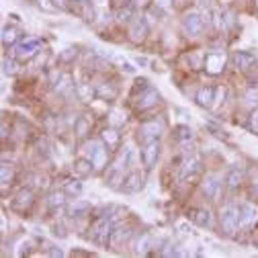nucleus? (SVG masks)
<instances>
[{
  "instance_id": "nucleus-1",
  "label": "nucleus",
  "mask_w": 258,
  "mask_h": 258,
  "mask_svg": "<svg viewBox=\"0 0 258 258\" xmlns=\"http://www.w3.org/2000/svg\"><path fill=\"white\" fill-rule=\"evenodd\" d=\"M134 150L132 148H123V152H119L117 154V158L111 162V166L107 168V172H105V180H107V184L111 186V188H119L121 186V182H123V172L134 164Z\"/></svg>"
},
{
  "instance_id": "nucleus-2",
  "label": "nucleus",
  "mask_w": 258,
  "mask_h": 258,
  "mask_svg": "<svg viewBox=\"0 0 258 258\" xmlns=\"http://www.w3.org/2000/svg\"><path fill=\"white\" fill-rule=\"evenodd\" d=\"M162 134H164L162 121L152 119V121H146V123H142V125L138 127L136 140H138V144L148 146V144H152V142H158L160 138H162Z\"/></svg>"
},
{
  "instance_id": "nucleus-3",
  "label": "nucleus",
  "mask_w": 258,
  "mask_h": 258,
  "mask_svg": "<svg viewBox=\"0 0 258 258\" xmlns=\"http://www.w3.org/2000/svg\"><path fill=\"white\" fill-rule=\"evenodd\" d=\"M219 225L225 236L234 238L240 228V209H236L234 205H225L219 213Z\"/></svg>"
},
{
  "instance_id": "nucleus-4",
  "label": "nucleus",
  "mask_w": 258,
  "mask_h": 258,
  "mask_svg": "<svg viewBox=\"0 0 258 258\" xmlns=\"http://www.w3.org/2000/svg\"><path fill=\"white\" fill-rule=\"evenodd\" d=\"M90 238H92V242H96L99 246H107V244H111V232H113V221L107 217V215H103V217H99L92 225H90Z\"/></svg>"
},
{
  "instance_id": "nucleus-5",
  "label": "nucleus",
  "mask_w": 258,
  "mask_h": 258,
  "mask_svg": "<svg viewBox=\"0 0 258 258\" xmlns=\"http://www.w3.org/2000/svg\"><path fill=\"white\" fill-rule=\"evenodd\" d=\"M107 154H109V148L105 146V142L94 140V142L88 144V160L94 166V172L105 170V166H107Z\"/></svg>"
},
{
  "instance_id": "nucleus-6",
  "label": "nucleus",
  "mask_w": 258,
  "mask_h": 258,
  "mask_svg": "<svg viewBox=\"0 0 258 258\" xmlns=\"http://www.w3.org/2000/svg\"><path fill=\"white\" fill-rule=\"evenodd\" d=\"M205 29V19L199 13H188L182 19V31L186 37H199Z\"/></svg>"
},
{
  "instance_id": "nucleus-7",
  "label": "nucleus",
  "mask_w": 258,
  "mask_h": 258,
  "mask_svg": "<svg viewBox=\"0 0 258 258\" xmlns=\"http://www.w3.org/2000/svg\"><path fill=\"white\" fill-rule=\"evenodd\" d=\"M158 103H160V94H158V90L152 88V86H148L146 90H142V92L136 96V101H134V105H136L138 111H150V109H154Z\"/></svg>"
},
{
  "instance_id": "nucleus-8",
  "label": "nucleus",
  "mask_w": 258,
  "mask_h": 258,
  "mask_svg": "<svg viewBox=\"0 0 258 258\" xmlns=\"http://www.w3.org/2000/svg\"><path fill=\"white\" fill-rule=\"evenodd\" d=\"M203 66H205V72L211 76L221 74L225 68V53L223 51H209L203 57Z\"/></svg>"
},
{
  "instance_id": "nucleus-9",
  "label": "nucleus",
  "mask_w": 258,
  "mask_h": 258,
  "mask_svg": "<svg viewBox=\"0 0 258 258\" xmlns=\"http://www.w3.org/2000/svg\"><path fill=\"white\" fill-rule=\"evenodd\" d=\"M39 47H41V41L39 39H25V41H21L19 45H15V57L19 59V61H27V59H31L37 51H39Z\"/></svg>"
},
{
  "instance_id": "nucleus-10",
  "label": "nucleus",
  "mask_w": 258,
  "mask_h": 258,
  "mask_svg": "<svg viewBox=\"0 0 258 258\" xmlns=\"http://www.w3.org/2000/svg\"><path fill=\"white\" fill-rule=\"evenodd\" d=\"M33 203H35L33 190H31V188H23V190L17 192V197L13 199L11 207H13L15 211H19V213H25V211L31 209V205H33Z\"/></svg>"
},
{
  "instance_id": "nucleus-11",
  "label": "nucleus",
  "mask_w": 258,
  "mask_h": 258,
  "mask_svg": "<svg viewBox=\"0 0 258 258\" xmlns=\"http://www.w3.org/2000/svg\"><path fill=\"white\" fill-rule=\"evenodd\" d=\"M201 166H203L201 156H190L186 162L180 166L178 180H188V178H192V176H197V174L201 172Z\"/></svg>"
},
{
  "instance_id": "nucleus-12",
  "label": "nucleus",
  "mask_w": 258,
  "mask_h": 258,
  "mask_svg": "<svg viewBox=\"0 0 258 258\" xmlns=\"http://www.w3.org/2000/svg\"><path fill=\"white\" fill-rule=\"evenodd\" d=\"M142 186H144V176H142L138 170H129V172L125 174V178H123L119 190L127 192V195H132V192H138Z\"/></svg>"
},
{
  "instance_id": "nucleus-13",
  "label": "nucleus",
  "mask_w": 258,
  "mask_h": 258,
  "mask_svg": "<svg viewBox=\"0 0 258 258\" xmlns=\"http://www.w3.org/2000/svg\"><path fill=\"white\" fill-rule=\"evenodd\" d=\"M129 39H132L134 43H142L148 35V23L142 19V17H136L132 23H129Z\"/></svg>"
},
{
  "instance_id": "nucleus-14",
  "label": "nucleus",
  "mask_w": 258,
  "mask_h": 258,
  "mask_svg": "<svg viewBox=\"0 0 258 258\" xmlns=\"http://www.w3.org/2000/svg\"><path fill=\"white\" fill-rule=\"evenodd\" d=\"M53 90L57 94H63V96H70L72 92L76 94V86H74V80L68 72H59L57 74V80H53Z\"/></svg>"
},
{
  "instance_id": "nucleus-15",
  "label": "nucleus",
  "mask_w": 258,
  "mask_h": 258,
  "mask_svg": "<svg viewBox=\"0 0 258 258\" xmlns=\"http://www.w3.org/2000/svg\"><path fill=\"white\" fill-rule=\"evenodd\" d=\"M160 142H152V144H148V146H144V150H142V160H144V166L148 168V170H152L154 166H156V162H158V158H160Z\"/></svg>"
},
{
  "instance_id": "nucleus-16",
  "label": "nucleus",
  "mask_w": 258,
  "mask_h": 258,
  "mask_svg": "<svg viewBox=\"0 0 258 258\" xmlns=\"http://www.w3.org/2000/svg\"><path fill=\"white\" fill-rule=\"evenodd\" d=\"M219 186H221V180H219L217 174H207L201 180V192L207 199H215L219 195Z\"/></svg>"
},
{
  "instance_id": "nucleus-17",
  "label": "nucleus",
  "mask_w": 258,
  "mask_h": 258,
  "mask_svg": "<svg viewBox=\"0 0 258 258\" xmlns=\"http://www.w3.org/2000/svg\"><path fill=\"white\" fill-rule=\"evenodd\" d=\"M254 63H256V57H254L250 51H236V53L232 55V66H234L236 70H240V72L250 70Z\"/></svg>"
},
{
  "instance_id": "nucleus-18",
  "label": "nucleus",
  "mask_w": 258,
  "mask_h": 258,
  "mask_svg": "<svg viewBox=\"0 0 258 258\" xmlns=\"http://www.w3.org/2000/svg\"><path fill=\"white\" fill-rule=\"evenodd\" d=\"M117 94H119V90H117V86L111 84V82H101V84H96V88H94V96H96V99L107 101V103L115 101Z\"/></svg>"
},
{
  "instance_id": "nucleus-19",
  "label": "nucleus",
  "mask_w": 258,
  "mask_h": 258,
  "mask_svg": "<svg viewBox=\"0 0 258 258\" xmlns=\"http://www.w3.org/2000/svg\"><path fill=\"white\" fill-rule=\"evenodd\" d=\"M238 209H240V228H250V225L258 219V211H256L254 205L244 203V205L238 207Z\"/></svg>"
},
{
  "instance_id": "nucleus-20",
  "label": "nucleus",
  "mask_w": 258,
  "mask_h": 258,
  "mask_svg": "<svg viewBox=\"0 0 258 258\" xmlns=\"http://www.w3.org/2000/svg\"><path fill=\"white\" fill-rule=\"evenodd\" d=\"M215 92H217V90H215L213 86H203V88H199L197 94H195L197 105H199V107H213Z\"/></svg>"
},
{
  "instance_id": "nucleus-21",
  "label": "nucleus",
  "mask_w": 258,
  "mask_h": 258,
  "mask_svg": "<svg viewBox=\"0 0 258 258\" xmlns=\"http://www.w3.org/2000/svg\"><path fill=\"white\" fill-rule=\"evenodd\" d=\"M21 35H23V31L17 25H7L3 29V45H9V47L15 45L21 39Z\"/></svg>"
},
{
  "instance_id": "nucleus-22",
  "label": "nucleus",
  "mask_w": 258,
  "mask_h": 258,
  "mask_svg": "<svg viewBox=\"0 0 258 258\" xmlns=\"http://www.w3.org/2000/svg\"><path fill=\"white\" fill-rule=\"evenodd\" d=\"M74 172L80 178H86V176H90L94 172V166H92V162L88 158H78V160H74Z\"/></svg>"
},
{
  "instance_id": "nucleus-23",
  "label": "nucleus",
  "mask_w": 258,
  "mask_h": 258,
  "mask_svg": "<svg viewBox=\"0 0 258 258\" xmlns=\"http://www.w3.org/2000/svg\"><path fill=\"white\" fill-rule=\"evenodd\" d=\"M90 209H92V207H90V203H88V201H74V203L68 207V215H70L72 219H74V217L78 219V217L88 215V213H90Z\"/></svg>"
},
{
  "instance_id": "nucleus-24",
  "label": "nucleus",
  "mask_w": 258,
  "mask_h": 258,
  "mask_svg": "<svg viewBox=\"0 0 258 258\" xmlns=\"http://www.w3.org/2000/svg\"><path fill=\"white\" fill-rule=\"evenodd\" d=\"M66 190H53V192H49V197H47V207L51 209V211H55V209H61L63 205H66Z\"/></svg>"
},
{
  "instance_id": "nucleus-25",
  "label": "nucleus",
  "mask_w": 258,
  "mask_h": 258,
  "mask_svg": "<svg viewBox=\"0 0 258 258\" xmlns=\"http://www.w3.org/2000/svg\"><path fill=\"white\" fill-rule=\"evenodd\" d=\"M150 248H154V240H152V236H150V234H142V236L138 238V242H136V254L144 256V254L150 252Z\"/></svg>"
},
{
  "instance_id": "nucleus-26",
  "label": "nucleus",
  "mask_w": 258,
  "mask_h": 258,
  "mask_svg": "<svg viewBox=\"0 0 258 258\" xmlns=\"http://www.w3.org/2000/svg\"><path fill=\"white\" fill-rule=\"evenodd\" d=\"M228 186L230 188H238L240 184H242V180H244V170L240 168V166H236V168H232L230 172H228Z\"/></svg>"
},
{
  "instance_id": "nucleus-27",
  "label": "nucleus",
  "mask_w": 258,
  "mask_h": 258,
  "mask_svg": "<svg viewBox=\"0 0 258 258\" xmlns=\"http://www.w3.org/2000/svg\"><path fill=\"white\" fill-rule=\"evenodd\" d=\"M129 236H132V232H129L127 228H113V232H111V246H119L121 242H127Z\"/></svg>"
},
{
  "instance_id": "nucleus-28",
  "label": "nucleus",
  "mask_w": 258,
  "mask_h": 258,
  "mask_svg": "<svg viewBox=\"0 0 258 258\" xmlns=\"http://www.w3.org/2000/svg\"><path fill=\"white\" fill-rule=\"evenodd\" d=\"M103 142L109 150H115L119 146V132L117 129H105L103 132Z\"/></svg>"
},
{
  "instance_id": "nucleus-29",
  "label": "nucleus",
  "mask_w": 258,
  "mask_h": 258,
  "mask_svg": "<svg viewBox=\"0 0 258 258\" xmlns=\"http://www.w3.org/2000/svg\"><path fill=\"white\" fill-rule=\"evenodd\" d=\"M136 19V9L134 5H127V7H121L119 13H117V21L119 23H132Z\"/></svg>"
},
{
  "instance_id": "nucleus-30",
  "label": "nucleus",
  "mask_w": 258,
  "mask_h": 258,
  "mask_svg": "<svg viewBox=\"0 0 258 258\" xmlns=\"http://www.w3.org/2000/svg\"><path fill=\"white\" fill-rule=\"evenodd\" d=\"M17 72H19L17 57H5L3 59V74L5 76H17Z\"/></svg>"
},
{
  "instance_id": "nucleus-31",
  "label": "nucleus",
  "mask_w": 258,
  "mask_h": 258,
  "mask_svg": "<svg viewBox=\"0 0 258 258\" xmlns=\"http://www.w3.org/2000/svg\"><path fill=\"white\" fill-rule=\"evenodd\" d=\"M174 134H176V140H178L180 144H186V142L192 140V129H190L188 125H178V127L174 129Z\"/></svg>"
},
{
  "instance_id": "nucleus-32",
  "label": "nucleus",
  "mask_w": 258,
  "mask_h": 258,
  "mask_svg": "<svg viewBox=\"0 0 258 258\" xmlns=\"http://www.w3.org/2000/svg\"><path fill=\"white\" fill-rule=\"evenodd\" d=\"M195 223L199 225V228H209L211 225V211L209 209H199L195 213Z\"/></svg>"
},
{
  "instance_id": "nucleus-33",
  "label": "nucleus",
  "mask_w": 258,
  "mask_h": 258,
  "mask_svg": "<svg viewBox=\"0 0 258 258\" xmlns=\"http://www.w3.org/2000/svg\"><path fill=\"white\" fill-rule=\"evenodd\" d=\"M88 129H90V121H88V119H84V117L76 119V123H74V134H76L78 138H84V136L88 134Z\"/></svg>"
},
{
  "instance_id": "nucleus-34",
  "label": "nucleus",
  "mask_w": 258,
  "mask_h": 258,
  "mask_svg": "<svg viewBox=\"0 0 258 258\" xmlns=\"http://www.w3.org/2000/svg\"><path fill=\"white\" fill-rule=\"evenodd\" d=\"M63 190H66V195H70V197H78L80 192H82V182H78V180H68L66 184H63Z\"/></svg>"
},
{
  "instance_id": "nucleus-35",
  "label": "nucleus",
  "mask_w": 258,
  "mask_h": 258,
  "mask_svg": "<svg viewBox=\"0 0 258 258\" xmlns=\"http://www.w3.org/2000/svg\"><path fill=\"white\" fill-rule=\"evenodd\" d=\"M0 176H3V186L11 184V180H13V168L9 164H3V166H0Z\"/></svg>"
},
{
  "instance_id": "nucleus-36",
  "label": "nucleus",
  "mask_w": 258,
  "mask_h": 258,
  "mask_svg": "<svg viewBox=\"0 0 258 258\" xmlns=\"http://www.w3.org/2000/svg\"><path fill=\"white\" fill-rule=\"evenodd\" d=\"M37 7L45 13H55L57 11V5H55V0H37Z\"/></svg>"
},
{
  "instance_id": "nucleus-37",
  "label": "nucleus",
  "mask_w": 258,
  "mask_h": 258,
  "mask_svg": "<svg viewBox=\"0 0 258 258\" xmlns=\"http://www.w3.org/2000/svg\"><path fill=\"white\" fill-rule=\"evenodd\" d=\"M248 127H250V132L252 134H258V109H254L248 117Z\"/></svg>"
},
{
  "instance_id": "nucleus-38",
  "label": "nucleus",
  "mask_w": 258,
  "mask_h": 258,
  "mask_svg": "<svg viewBox=\"0 0 258 258\" xmlns=\"http://www.w3.org/2000/svg\"><path fill=\"white\" fill-rule=\"evenodd\" d=\"M246 103L248 105H256L258 107V88H254V90H248V94H246Z\"/></svg>"
},
{
  "instance_id": "nucleus-39",
  "label": "nucleus",
  "mask_w": 258,
  "mask_h": 258,
  "mask_svg": "<svg viewBox=\"0 0 258 258\" xmlns=\"http://www.w3.org/2000/svg\"><path fill=\"white\" fill-rule=\"evenodd\" d=\"M154 7L160 11H168L170 9V0H154Z\"/></svg>"
},
{
  "instance_id": "nucleus-40",
  "label": "nucleus",
  "mask_w": 258,
  "mask_h": 258,
  "mask_svg": "<svg viewBox=\"0 0 258 258\" xmlns=\"http://www.w3.org/2000/svg\"><path fill=\"white\" fill-rule=\"evenodd\" d=\"M72 53H76V49H72V47L66 49V51L61 53V59H63V61H70V59H72Z\"/></svg>"
},
{
  "instance_id": "nucleus-41",
  "label": "nucleus",
  "mask_w": 258,
  "mask_h": 258,
  "mask_svg": "<svg viewBox=\"0 0 258 258\" xmlns=\"http://www.w3.org/2000/svg\"><path fill=\"white\" fill-rule=\"evenodd\" d=\"M160 254H162V256H184V252H180V250H164Z\"/></svg>"
},
{
  "instance_id": "nucleus-42",
  "label": "nucleus",
  "mask_w": 258,
  "mask_h": 258,
  "mask_svg": "<svg viewBox=\"0 0 258 258\" xmlns=\"http://www.w3.org/2000/svg\"><path fill=\"white\" fill-rule=\"evenodd\" d=\"M47 254H49V256H57V258H61V256H63V252H61L59 248H51Z\"/></svg>"
},
{
  "instance_id": "nucleus-43",
  "label": "nucleus",
  "mask_w": 258,
  "mask_h": 258,
  "mask_svg": "<svg viewBox=\"0 0 258 258\" xmlns=\"http://www.w3.org/2000/svg\"><path fill=\"white\" fill-rule=\"evenodd\" d=\"M55 5H57V9H68L66 7V0H55Z\"/></svg>"
},
{
  "instance_id": "nucleus-44",
  "label": "nucleus",
  "mask_w": 258,
  "mask_h": 258,
  "mask_svg": "<svg viewBox=\"0 0 258 258\" xmlns=\"http://www.w3.org/2000/svg\"><path fill=\"white\" fill-rule=\"evenodd\" d=\"M252 195L258 197V182H254V186H252Z\"/></svg>"
},
{
  "instance_id": "nucleus-45",
  "label": "nucleus",
  "mask_w": 258,
  "mask_h": 258,
  "mask_svg": "<svg viewBox=\"0 0 258 258\" xmlns=\"http://www.w3.org/2000/svg\"><path fill=\"white\" fill-rule=\"evenodd\" d=\"M88 3H94V5H103V0H88Z\"/></svg>"
}]
</instances>
